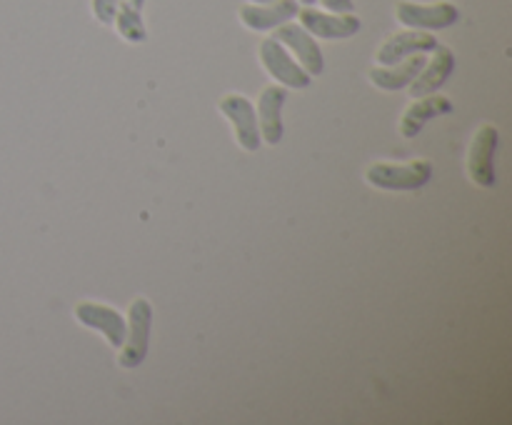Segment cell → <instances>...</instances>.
<instances>
[{"label": "cell", "instance_id": "cell-13", "mask_svg": "<svg viewBox=\"0 0 512 425\" xmlns=\"http://www.w3.org/2000/svg\"><path fill=\"white\" fill-rule=\"evenodd\" d=\"M438 45V40L430 33H423V30H405V33L393 35V38L385 40L378 50V63L380 65H395L400 60L410 58L415 53H430V50Z\"/></svg>", "mask_w": 512, "mask_h": 425}, {"label": "cell", "instance_id": "cell-19", "mask_svg": "<svg viewBox=\"0 0 512 425\" xmlns=\"http://www.w3.org/2000/svg\"><path fill=\"white\" fill-rule=\"evenodd\" d=\"M250 3H275V0H250Z\"/></svg>", "mask_w": 512, "mask_h": 425}, {"label": "cell", "instance_id": "cell-14", "mask_svg": "<svg viewBox=\"0 0 512 425\" xmlns=\"http://www.w3.org/2000/svg\"><path fill=\"white\" fill-rule=\"evenodd\" d=\"M453 113V103H450L445 95H423L418 103L410 105L408 110L400 118V135L403 138H415L420 135V130L425 128V123L433 118H443V115Z\"/></svg>", "mask_w": 512, "mask_h": 425}, {"label": "cell", "instance_id": "cell-8", "mask_svg": "<svg viewBox=\"0 0 512 425\" xmlns=\"http://www.w3.org/2000/svg\"><path fill=\"white\" fill-rule=\"evenodd\" d=\"M75 318L83 325H88V328L103 333V338L108 340L110 348H120V345L125 343L128 328H125V320L118 310L108 308V305L83 300V303L75 305Z\"/></svg>", "mask_w": 512, "mask_h": 425}, {"label": "cell", "instance_id": "cell-9", "mask_svg": "<svg viewBox=\"0 0 512 425\" xmlns=\"http://www.w3.org/2000/svg\"><path fill=\"white\" fill-rule=\"evenodd\" d=\"M273 38L280 40L283 45H288V48L298 55V60L303 63L305 73H310V75L323 73V68H325L323 50H320V45L315 43V38L303 28V25H295L288 20V23H283L275 28Z\"/></svg>", "mask_w": 512, "mask_h": 425}, {"label": "cell", "instance_id": "cell-2", "mask_svg": "<svg viewBox=\"0 0 512 425\" xmlns=\"http://www.w3.org/2000/svg\"><path fill=\"white\" fill-rule=\"evenodd\" d=\"M130 325L125 333L123 353L118 355L120 368L133 370L145 360L150 348V328H153V305L145 298H135L130 303Z\"/></svg>", "mask_w": 512, "mask_h": 425}, {"label": "cell", "instance_id": "cell-4", "mask_svg": "<svg viewBox=\"0 0 512 425\" xmlns=\"http://www.w3.org/2000/svg\"><path fill=\"white\" fill-rule=\"evenodd\" d=\"M220 113L233 123L240 148L248 150V153H255L260 148V128L253 103L248 98H243V95L230 93L225 98H220Z\"/></svg>", "mask_w": 512, "mask_h": 425}, {"label": "cell", "instance_id": "cell-18", "mask_svg": "<svg viewBox=\"0 0 512 425\" xmlns=\"http://www.w3.org/2000/svg\"><path fill=\"white\" fill-rule=\"evenodd\" d=\"M328 10L333 13H355V3L353 0H320Z\"/></svg>", "mask_w": 512, "mask_h": 425}, {"label": "cell", "instance_id": "cell-12", "mask_svg": "<svg viewBox=\"0 0 512 425\" xmlns=\"http://www.w3.org/2000/svg\"><path fill=\"white\" fill-rule=\"evenodd\" d=\"M298 0H275V3H248L240 8V20L250 30H273L298 15Z\"/></svg>", "mask_w": 512, "mask_h": 425}, {"label": "cell", "instance_id": "cell-6", "mask_svg": "<svg viewBox=\"0 0 512 425\" xmlns=\"http://www.w3.org/2000/svg\"><path fill=\"white\" fill-rule=\"evenodd\" d=\"M398 20L408 28L415 30H445L450 25L458 23L460 10L453 3H433V5H420V3H398Z\"/></svg>", "mask_w": 512, "mask_h": 425}, {"label": "cell", "instance_id": "cell-17", "mask_svg": "<svg viewBox=\"0 0 512 425\" xmlns=\"http://www.w3.org/2000/svg\"><path fill=\"white\" fill-rule=\"evenodd\" d=\"M120 0H93V15L103 25H113L115 8H118Z\"/></svg>", "mask_w": 512, "mask_h": 425}, {"label": "cell", "instance_id": "cell-1", "mask_svg": "<svg viewBox=\"0 0 512 425\" xmlns=\"http://www.w3.org/2000/svg\"><path fill=\"white\" fill-rule=\"evenodd\" d=\"M430 178H433L430 160H413L408 165L375 163L365 173V180L380 190H420L430 183Z\"/></svg>", "mask_w": 512, "mask_h": 425}, {"label": "cell", "instance_id": "cell-20", "mask_svg": "<svg viewBox=\"0 0 512 425\" xmlns=\"http://www.w3.org/2000/svg\"><path fill=\"white\" fill-rule=\"evenodd\" d=\"M300 3H305V5H313L315 0H300Z\"/></svg>", "mask_w": 512, "mask_h": 425}, {"label": "cell", "instance_id": "cell-15", "mask_svg": "<svg viewBox=\"0 0 512 425\" xmlns=\"http://www.w3.org/2000/svg\"><path fill=\"white\" fill-rule=\"evenodd\" d=\"M428 63L423 53H415L410 58L400 60L395 65H383V68H373L370 70V80L378 85L380 90H400L405 85H410L415 80V75L423 70V65Z\"/></svg>", "mask_w": 512, "mask_h": 425}, {"label": "cell", "instance_id": "cell-3", "mask_svg": "<svg viewBox=\"0 0 512 425\" xmlns=\"http://www.w3.org/2000/svg\"><path fill=\"white\" fill-rule=\"evenodd\" d=\"M500 133L495 125H480L475 133L473 143H470L468 153V173L480 188H495L498 178H495V153H498Z\"/></svg>", "mask_w": 512, "mask_h": 425}, {"label": "cell", "instance_id": "cell-11", "mask_svg": "<svg viewBox=\"0 0 512 425\" xmlns=\"http://www.w3.org/2000/svg\"><path fill=\"white\" fill-rule=\"evenodd\" d=\"M285 98H288V90L285 85H268V88L260 93L258 100V128H260V140H265L268 145H278L283 140V110Z\"/></svg>", "mask_w": 512, "mask_h": 425}, {"label": "cell", "instance_id": "cell-7", "mask_svg": "<svg viewBox=\"0 0 512 425\" xmlns=\"http://www.w3.org/2000/svg\"><path fill=\"white\" fill-rule=\"evenodd\" d=\"M300 15V25L308 30L310 35L315 38H325V40H343V38H353L355 33L360 30V18H355L353 13H320L315 8H303L298 10Z\"/></svg>", "mask_w": 512, "mask_h": 425}, {"label": "cell", "instance_id": "cell-10", "mask_svg": "<svg viewBox=\"0 0 512 425\" xmlns=\"http://www.w3.org/2000/svg\"><path fill=\"white\" fill-rule=\"evenodd\" d=\"M455 70V55L453 50L445 48V45H435L433 48V60L423 65L415 80L410 83V95L413 98H423V95L435 93V90L443 88L450 80Z\"/></svg>", "mask_w": 512, "mask_h": 425}, {"label": "cell", "instance_id": "cell-16", "mask_svg": "<svg viewBox=\"0 0 512 425\" xmlns=\"http://www.w3.org/2000/svg\"><path fill=\"white\" fill-rule=\"evenodd\" d=\"M145 0H120L118 8H115V28H118L120 38L128 40V43H143L148 38V30L143 23V10Z\"/></svg>", "mask_w": 512, "mask_h": 425}, {"label": "cell", "instance_id": "cell-5", "mask_svg": "<svg viewBox=\"0 0 512 425\" xmlns=\"http://www.w3.org/2000/svg\"><path fill=\"white\" fill-rule=\"evenodd\" d=\"M260 60H263L265 70H268L278 83H283L285 88L303 90L313 83V75L305 73V68H300V65L290 58V53L283 48L280 40L265 38L263 43H260Z\"/></svg>", "mask_w": 512, "mask_h": 425}]
</instances>
